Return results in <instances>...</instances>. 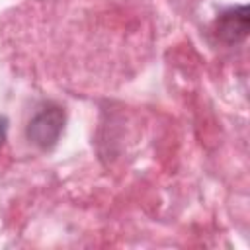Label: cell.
Returning <instances> with one entry per match:
<instances>
[{"instance_id": "cell-1", "label": "cell", "mask_w": 250, "mask_h": 250, "mask_svg": "<svg viewBox=\"0 0 250 250\" xmlns=\"http://www.w3.org/2000/svg\"><path fill=\"white\" fill-rule=\"evenodd\" d=\"M64 121H66V115L61 105L49 104V105L37 109V113L29 119L27 127H25L27 141L41 150H51L62 135Z\"/></svg>"}, {"instance_id": "cell-2", "label": "cell", "mask_w": 250, "mask_h": 250, "mask_svg": "<svg viewBox=\"0 0 250 250\" xmlns=\"http://www.w3.org/2000/svg\"><path fill=\"white\" fill-rule=\"evenodd\" d=\"M215 37L225 45H236L248 35V8L234 6L221 12L213 25Z\"/></svg>"}, {"instance_id": "cell-3", "label": "cell", "mask_w": 250, "mask_h": 250, "mask_svg": "<svg viewBox=\"0 0 250 250\" xmlns=\"http://www.w3.org/2000/svg\"><path fill=\"white\" fill-rule=\"evenodd\" d=\"M6 135H8V119L4 115H0V146L6 141Z\"/></svg>"}]
</instances>
